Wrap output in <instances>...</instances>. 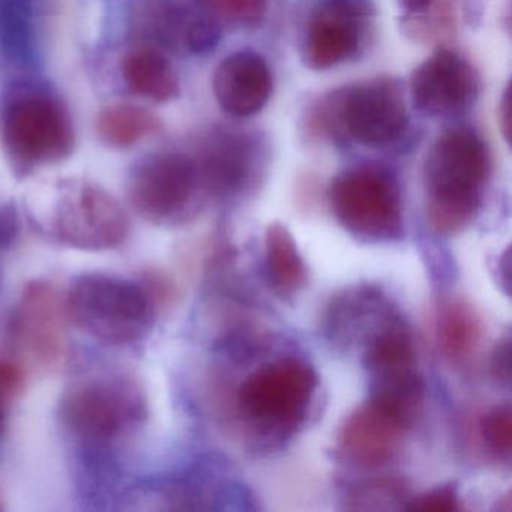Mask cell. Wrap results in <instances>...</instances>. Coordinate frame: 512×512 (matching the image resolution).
<instances>
[{
  "mask_svg": "<svg viewBox=\"0 0 512 512\" xmlns=\"http://www.w3.org/2000/svg\"><path fill=\"white\" fill-rule=\"evenodd\" d=\"M490 154L469 127L445 131L424 163L428 223L439 235H454L475 218L490 176Z\"/></svg>",
  "mask_w": 512,
  "mask_h": 512,
  "instance_id": "cell-1",
  "label": "cell"
},
{
  "mask_svg": "<svg viewBox=\"0 0 512 512\" xmlns=\"http://www.w3.org/2000/svg\"><path fill=\"white\" fill-rule=\"evenodd\" d=\"M68 319L101 343L112 346L142 340L154 320L148 290L106 274L80 275L65 298Z\"/></svg>",
  "mask_w": 512,
  "mask_h": 512,
  "instance_id": "cell-2",
  "label": "cell"
},
{
  "mask_svg": "<svg viewBox=\"0 0 512 512\" xmlns=\"http://www.w3.org/2000/svg\"><path fill=\"white\" fill-rule=\"evenodd\" d=\"M317 376L307 362L281 358L251 373L238 391L242 416L257 428L292 434L307 416Z\"/></svg>",
  "mask_w": 512,
  "mask_h": 512,
  "instance_id": "cell-3",
  "label": "cell"
},
{
  "mask_svg": "<svg viewBox=\"0 0 512 512\" xmlns=\"http://www.w3.org/2000/svg\"><path fill=\"white\" fill-rule=\"evenodd\" d=\"M328 196L338 223L358 238L391 241L403 232L400 190L380 167L359 166L340 173Z\"/></svg>",
  "mask_w": 512,
  "mask_h": 512,
  "instance_id": "cell-4",
  "label": "cell"
},
{
  "mask_svg": "<svg viewBox=\"0 0 512 512\" xmlns=\"http://www.w3.org/2000/svg\"><path fill=\"white\" fill-rule=\"evenodd\" d=\"M2 139L17 166L35 169L67 158L76 137L70 115L56 98L29 92L8 104Z\"/></svg>",
  "mask_w": 512,
  "mask_h": 512,
  "instance_id": "cell-5",
  "label": "cell"
},
{
  "mask_svg": "<svg viewBox=\"0 0 512 512\" xmlns=\"http://www.w3.org/2000/svg\"><path fill=\"white\" fill-rule=\"evenodd\" d=\"M128 229L121 203L91 182L65 187L50 215L53 238L77 250H112L124 244Z\"/></svg>",
  "mask_w": 512,
  "mask_h": 512,
  "instance_id": "cell-6",
  "label": "cell"
},
{
  "mask_svg": "<svg viewBox=\"0 0 512 512\" xmlns=\"http://www.w3.org/2000/svg\"><path fill=\"white\" fill-rule=\"evenodd\" d=\"M145 412L143 397L124 379H95L77 385L62 404L68 427L85 440L109 442L127 433Z\"/></svg>",
  "mask_w": 512,
  "mask_h": 512,
  "instance_id": "cell-7",
  "label": "cell"
},
{
  "mask_svg": "<svg viewBox=\"0 0 512 512\" xmlns=\"http://www.w3.org/2000/svg\"><path fill=\"white\" fill-rule=\"evenodd\" d=\"M199 187L193 158L179 152H160L134 167L128 199L140 217L167 223L185 212Z\"/></svg>",
  "mask_w": 512,
  "mask_h": 512,
  "instance_id": "cell-8",
  "label": "cell"
},
{
  "mask_svg": "<svg viewBox=\"0 0 512 512\" xmlns=\"http://www.w3.org/2000/svg\"><path fill=\"white\" fill-rule=\"evenodd\" d=\"M338 107L344 136L362 145H391L409 122L403 89L392 79L338 89Z\"/></svg>",
  "mask_w": 512,
  "mask_h": 512,
  "instance_id": "cell-9",
  "label": "cell"
},
{
  "mask_svg": "<svg viewBox=\"0 0 512 512\" xmlns=\"http://www.w3.org/2000/svg\"><path fill=\"white\" fill-rule=\"evenodd\" d=\"M371 16L370 0H319L305 26L302 62L311 70L323 71L353 58L361 49Z\"/></svg>",
  "mask_w": 512,
  "mask_h": 512,
  "instance_id": "cell-10",
  "label": "cell"
},
{
  "mask_svg": "<svg viewBox=\"0 0 512 512\" xmlns=\"http://www.w3.org/2000/svg\"><path fill=\"white\" fill-rule=\"evenodd\" d=\"M65 299L49 283L23 289L14 314V334L26 355L41 367L55 368L68 352Z\"/></svg>",
  "mask_w": 512,
  "mask_h": 512,
  "instance_id": "cell-11",
  "label": "cell"
},
{
  "mask_svg": "<svg viewBox=\"0 0 512 512\" xmlns=\"http://www.w3.org/2000/svg\"><path fill=\"white\" fill-rule=\"evenodd\" d=\"M413 106L430 118H451L466 112L478 95L475 70L460 55L437 50L410 79Z\"/></svg>",
  "mask_w": 512,
  "mask_h": 512,
  "instance_id": "cell-12",
  "label": "cell"
},
{
  "mask_svg": "<svg viewBox=\"0 0 512 512\" xmlns=\"http://www.w3.org/2000/svg\"><path fill=\"white\" fill-rule=\"evenodd\" d=\"M191 158L200 187L217 196H235L253 176L257 145L247 133L217 128L202 137Z\"/></svg>",
  "mask_w": 512,
  "mask_h": 512,
  "instance_id": "cell-13",
  "label": "cell"
},
{
  "mask_svg": "<svg viewBox=\"0 0 512 512\" xmlns=\"http://www.w3.org/2000/svg\"><path fill=\"white\" fill-rule=\"evenodd\" d=\"M406 428L400 419L368 400L344 421L338 448L358 466H385L400 449Z\"/></svg>",
  "mask_w": 512,
  "mask_h": 512,
  "instance_id": "cell-14",
  "label": "cell"
},
{
  "mask_svg": "<svg viewBox=\"0 0 512 512\" xmlns=\"http://www.w3.org/2000/svg\"><path fill=\"white\" fill-rule=\"evenodd\" d=\"M272 86L268 62L248 50L221 61L212 79L218 104L235 118H250L259 113L271 98Z\"/></svg>",
  "mask_w": 512,
  "mask_h": 512,
  "instance_id": "cell-15",
  "label": "cell"
},
{
  "mask_svg": "<svg viewBox=\"0 0 512 512\" xmlns=\"http://www.w3.org/2000/svg\"><path fill=\"white\" fill-rule=\"evenodd\" d=\"M122 73L131 91L146 100L167 103L178 97V74L160 50L152 47L131 50L122 62Z\"/></svg>",
  "mask_w": 512,
  "mask_h": 512,
  "instance_id": "cell-16",
  "label": "cell"
},
{
  "mask_svg": "<svg viewBox=\"0 0 512 512\" xmlns=\"http://www.w3.org/2000/svg\"><path fill=\"white\" fill-rule=\"evenodd\" d=\"M265 262L269 283L281 295H293L307 283V268L287 227L274 223L265 236Z\"/></svg>",
  "mask_w": 512,
  "mask_h": 512,
  "instance_id": "cell-17",
  "label": "cell"
},
{
  "mask_svg": "<svg viewBox=\"0 0 512 512\" xmlns=\"http://www.w3.org/2000/svg\"><path fill=\"white\" fill-rule=\"evenodd\" d=\"M197 11L178 4V0H142L137 26L160 46L187 50L188 34Z\"/></svg>",
  "mask_w": 512,
  "mask_h": 512,
  "instance_id": "cell-18",
  "label": "cell"
},
{
  "mask_svg": "<svg viewBox=\"0 0 512 512\" xmlns=\"http://www.w3.org/2000/svg\"><path fill=\"white\" fill-rule=\"evenodd\" d=\"M364 364L371 380L415 371V352L409 332L398 323L386 325L368 344Z\"/></svg>",
  "mask_w": 512,
  "mask_h": 512,
  "instance_id": "cell-19",
  "label": "cell"
},
{
  "mask_svg": "<svg viewBox=\"0 0 512 512\" xmlns=\"http://www.w3.org/2000/svg\"><path fill=\"white\" fill-rule=\"evenodd\" d=\"M481 320L475 308L455 299L440 311L437 337L443 355L452 362L464 361L472 355L481 340Z\"/></svg>",
  "mask_w": 512,
  "mask_h": 512,
  "instance_id": "cell-20",
  "label": "cell"
},
{
  "mask_svg": "<svg viewBox=\"0 0 512 512\" xmlns=\"http://www.w3.org/2000/svg\"><path fill=\"white\" fill-rule=\"evenodd\" d=\"M158 130L160 121L157 116L134 104L107 107L97 119L98 136L113 148H131Z\"/></svg>",
  "mask_w": 512,
  "mask_h": 512,
  "instance_id": "cell-21",
  "label": "cell"
},
{
  "mask_svg": "<svg viewBox=\"0 0 512 512\" xmlns=\"http://www.w3.org/2000/svg\"><path fill=\"white\" fill-rule=\"evenodd\" d=\"M0 44L13 59L25 61L34 46V0H0Z\"/></svg>",
  "mask_w": 512,
  "mask_h": 512,
  "instance_id": "cell-22",
  "label": "cell"
},
{
  "mask_svg": "<svg viewBox=\"0 0 512 512\" xmlns=\"http://www.w3.org/2000/svg\"><path fill=\"white\" fill-rule=\"evenodd\" d=\"M200 11L214 19L253 25L260 22L268 8V0H191Z\"/></svg>",
  "mask_w": 512,
  "mask_h": 512,
  "instance_id": "cell-23",
  "label": "cell"
},
{
  "mask_svg": "<svg viewBox=\"0 0 512 512\" xmlns=\"http://www.w3.org/2000/svg\"><path fill=\"white\" fill-rule=\"evenodd\" d=\"M481 437L491 454L500 460L511 457L512 413L508 404L491 410L481 422Z\"/></svg>",
  "mask_w": 512,
  "mask_h": 512,
  "instance_id": "cell-24",
  "label": "cell"
},
{
  "mask_svg": "<svg viewBox=\"0 0 512 512\" xmlns=\"http://www.w3.org/2000/svg\"><path fill=\"white\" fill-rule=\"evenodd\" d=\"M25 386V371L10 358H0V403L14 400Z\"/></svg>",
  "mask_w": 512,
  "mask_h": 512,
  "instance_id": "cell-25",
  "label": "cell"
},
{
  "mask_svg": "<svg viewBox=\"0 0 512 512\" xmlns=\"http://www.w3.org/2000/svg\"><path fill=\"white\" fill-rule=\"evenodd\" d=\"M410 509H418V511H457V493L451 487L428 491V493L422 494L421 497L413 500Z\"/></svg>",
  "mask_w": 512,
  "mask_h": 512,
  "instance_id": "cell-26",
  "label": "cell"
},
{
  "mask_svg": "<svg viewBox=\"0 0 512 512\" xmlns=\"http://www.w3.org/2000/svg\"><path fill=\"white\" fill-rule=\"evenodd\" d=\"M509 344H511L509 338H503L497 344L493 359H491V370L496 374L497 379L502 380V382H509V356H511V346Z\"/></svg>",
  "mask_w": 512,
  "mask_h": 512,
  "instance_id": "cell-27",
  "label": "cell"
},
{
  "mask_svg": "<svg viewBox=\"0 0 512 512\" xmlns=\"http://www.w3.org/2000/svg\"><path fill=\"white\" fill-rule=\"evenodd\" d=\"M512 104H511V88H506L505 94H503L502 103L499 107V121L500 130H502L503 136H505L506 142L511 139L512 130Z\"/></svg>",
  "mask_w": 512,
  "mask_h": 512,
  "instance_id": "cell-28",
  "label": "cell"
},
{
  "mask_svg": "<svg viewBox=\"0 0 512 512\" xmlns=\"http://www.w3.org/2000/svg\"><path fill=\"white\" fill-rule=\"evenodd\" d=\"M434 2L436 0H400V5L407 16L413 17L427 11Z\"/></svg>",
  "mask_w": 512,
  "mask_h": 512,
  "instance_id": "cell-29",
  "label": "cell"
},
{
  "mask_svg": "<svg viewBox=\"0 0 512 512\" xmlns=\"http://www.w3.org/2000/svg\"><path fill=\"white\" fill-rule=\"evenodd\" d=\"M0 227H2V224H0Z\"/></svg>",
  "mask_w": 512,
  "mask_h": 512,
  "instance_id": "cell-30",
  "label": "cell"
}]
</instances>
